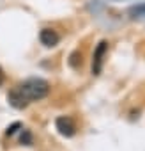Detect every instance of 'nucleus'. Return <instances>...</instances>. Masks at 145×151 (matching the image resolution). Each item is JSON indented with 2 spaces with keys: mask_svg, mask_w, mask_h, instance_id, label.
<instances>
[{
  "mask_svg": "<svg viewBox=\"0 0 145 151\" xmlns=\"http://www.w3.org/2000/svg\"><path fill=\"white\" fill-rule=\"evenodd\" d=\"M50 87L48 82L43 78H30L27 82H23L21 86H18L14 91L9 93V103L14 109H25L28 105V101L34 100H43L48 94Z\"/></svg>",
  "mask_w": 145,
  "mask_h": 151,
  "instance_id": "nucleus-1",
  "label": "nucleus"
},
{
  "mask_svg": "<svg viewBox=\"0 0 145 151\" xmlns=\"http://www.w3.org/2000/svg\"><path fill=\"white\" fill-rule=\"evenodd\" d=\"M106 50H108V43L106 41H101L97 45L96 52H94V60H92V73L94 75H99L101 73V69H103V57H104Z\"/></svg>",
  "mask_w": 145,
  "mask_h": 151,
  "instance_id": "nucleus-2",
  "label": "nucleus"
},
{
  "mask_svg": "<svg viewBox=\"0 0 145 151\" xmlns=\"http://www.w3.org/2000/svg\"><path fill=\"white\" fill-rule=\"evenodd\" d=\"M55 126H57V130L64 137H72V135H75V132H76V126H75V123H72V119L71 117H65V116L57 117Z\"/></svg>",
  "mask_w": 145,
  "mask_h": 151,
  "instance_id": "nucleus-3",
  "label": "nucleus"
},
{
  "mask_svg": "<svg viewBox=\"0 0 145 151\" xmlns=\"http://www.w3.org/2000/svg\"><path fill=\"white\" fill-rule=\"evenodd\" d=\"M39 39H41V43H43L44 46L51 48V46H55V45L60 41V36H58L55 30H51V29H43L41 34H39Z\"/></svg>",
  "mask_w": 145,
  "mask_h": 151,
  "instance_id": "nucleus-4",
  "label": "nucleus"
},
{
  "mask_svg": "<svg viewBox=\"0 0 145 151\" xmlns=\"http://www.w3.org/2000/svg\"><path fill=\"white\" fill-rule=\"evenodd\" d=\"M20 140H21V144H25V146H32V144H34V139H32V133H30L28 130H23V133H21V137H20Z\"/></svg>",
  "mask_w": 145,
  "mask_h": 151,
  "instance_id": "nucleus-5",
  "label": "nucleus"
},
{
  "mask_svg": "<svg viewBox=\"0 0 145 151\" xmlns=\"http://www.w3.org/2000/svg\"><path fill=\"white\" fill-rule=\"evenodd\" d=\"M20 126H21L20 123H14L13 126H9V128H7V132H6V133H7V135H13V133H14V132H16V130L20 128Z\"/></svg>",
  "mask_w": 145,
  "mask_h": 151,
  "instance_id": "nucleus-6",
  "label": "nucleus"
},
{
  "mask_svg": "<svg viewBox=\"0 0 145 151\" xmlns=\"http://www.w3.org/2000/svg\"><path fill=\"white\" fill-rule=\"evenodd\" d=\"M4 84V71H2V68H0V86Z\"/></svg>",
  "mask_w": 145,
  "mask_h": 151,
  "instance_id": "nucleus-7",
  "label": "nucleus"
}]
</instances>
